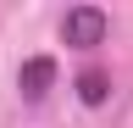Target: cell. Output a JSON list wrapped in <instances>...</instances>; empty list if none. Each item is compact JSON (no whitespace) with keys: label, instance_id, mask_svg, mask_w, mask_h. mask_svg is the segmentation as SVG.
<instances>
[{"label":"cell","instance_id":"cell-1","mask_svg":"<svg viewBox=\"0 0 133 128\" xmlns=\"http://www.w3.org/2000/svg\"><path fill=\"white\" fill-rule=\"evenodd\" d=\"M111 34V17L100 6H72L61 17V45H72V50H94V45H105Z\"/></svg>","mask_w":133,"mask_h":128},{"label":"cell","instance_id":"cell-2","mask_svg":"<svg viewBox=\"0 0 133 128\" xmlns=\"http://www.w3.org/2000/svg\"><path fill=\"white\" fill-rule=\"evenodd\" d=\"M50 84H56V56H28L22 61V72H17V89H22V100L28 106H39Z\"/></svg>","mask_w":133,"mask_h":128},{"label":"cell","instance_id":"cell-3","mask_svg":"<svg viewBox=\"0 0 133 128\" xmlns=\"http://www.w3.org/2000/svg\"><path fill=\"white\" fill-rule=\"evenodd\" d=\"M78 100L83 106H105L111 100V72L105 67H83L78 72Z\"/></svg>","mask_w":133,"mask_h":128}]
</instances>
